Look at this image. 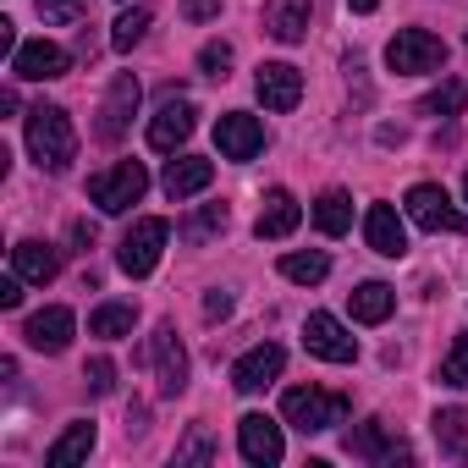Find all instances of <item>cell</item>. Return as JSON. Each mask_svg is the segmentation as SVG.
Segmentation results:
<instances>
[{"instance_id": "cell-11", "label": "cell", "mask_w": 468, "mask_h": 468, "mask_svg": "<svg viewBox=\"0 0 468 468\" xmlns=\"http://www.w3.org/2000/svg\"><path fill=\"white\" fill-rule=\"evenodd\" d=\"M149 364H154L160 397H176V391L187 386V353H182V342H176V325H154V336H149Z\"/></svg>"}, {"instance_id": "cell-1", "label": "cell", "mask_w": 468, "mask_h": 468, "mask_svg": "<svg viewBox=\"0 0 468 468\" xmlns=\"http://www.w3.org/2000/svg\"><path fill=\"white\" fill-rule=\"evenodd\" d=\"M28 154L39 171H67L72 154H78V133H72V116L61 105H34L28 111Z\"/></svg>"}, {"instance_id": "cell-35", "label": "cell", "mask_w": 468, "mask_h": 468, "mask_svg": "<svg viewBox=\"0 0 468 468\" xmlns=\"http://www.w3.org/2000/svg\"><path fill=\"white\" fill-rule=\"evenodd\" d=\"M83 380H89L94 397H105V391H116V364H111V358H89V364H83Z\"/></svg>"}, {"instance_id": "cell-32", "label": "cell", "mask_w": 468, "mask_h": 468, "mask_svg": "<svg viewBox=\"0 0 468 468\" xmlns=\"http://www.w3.org/2000/svg\"><path fill=\"white\" fill-rule=\"evenodd\" d=\"M430 424H435V441H441L446 452H463V424H468V419H463V408H441Z\"/></svg>"}, {"instance_id": "cell-30", "label": "cell", "mask_w": 468, "mask_h": 468, "mask_svg": "<svg viewBox=\"0 0 468 468\" xmlns=\"http://www.w3.org/2000/svg\"><path fill=\"white\" fill-rule=\"evenodd\" d=\"M282 276L298 282V287H314V282L331 276V260L325 254H282Z\"/></svg>"}, {"instance_id": "cell-7", "label": "cell", "mask_w": 468, "mask_h": 468, "mask_svg": "<svg viewBox=\"0 0 468 468\" xmlns=\"http://www.w3.org/2000/svg\"><path fill=\"white\" fill-rule=\"evenodd\" d=\"M67 72H72V56L56 39H23L12 50V78H23V83H56Z\"/></svg>"}, {"instance_id": "cell-28", "label": "cell", "mask_w": 468, "mask_h": 468, "mask_svg": "<svg viewBox=\"0 0 468 468\" xmlns=\"http://www.w3.org/2000/svg\"><path fill=\"white\" fill-rule=\"evenodd\" d=\"M149 23H154V12L149 6H133V12H122L116 23H111V50H133V45H144V34H149Z\"/></svg>"}, {"instance_id": "cell-9", "label": "cell", "mask_w": 468, "mask_h": 468, "mask_svg": "<svg viewBox=\"0 0 468 468\" xmlns=\"http://www.w3.org/2000/svg\"><path fill=\"white\" fill-rule=\"evenodd\" d=\"M238 452L254 463V468H276L287 457V441H282V424L265 419V413H243L238 419Z\"/></svg>"}, {"instance_id": "cell-29", "label": "cell", "mask_w": 468, "mask_h": 468, "mask_svg": "<svg viewBox=\"0 0 468 468\" xmlns=\"http://www.w3.org/2000/svg\"><path fill=\"white\" fill-rule=\"evenodd\" d=\"M468 105V83H457V78H446L441 89H430L424 100H419V116H457Z\"/></svg>"}, {"instance_id": "cell-12", "label": "cell", "mask_w": 468, "mask_h": 468, "mask_svg": "<svg viewBox=\"0 0 468 468\" xmlns=\"http://www.w3.org/2000/svg\"><path fill=\"white\" fill-rule=\"evenodd\" d=\"M282 369H287V353H282L276 342H260V347H249L238 364H231V386H238L243 397H254V391H265L271 380H282Z\"/></svg>"}, {"instance_id": "cell-10", "label": "cell", "mask_w": 468, "mask_h": 468, "mask_svg": "<svg viewBox=\"0 0 468 468\" xmlns=\"http://www.w3.org/2000/svg\"><path fill=\"white\" fill-rule=\"evenodd\" d=\"M303 347L325 364H353L358 358V336H347V325L336 314H309L303 320Z\"/></svg>"}, {"instance_id": "cell-21", "label": "cell", "mask_w": 468, "mask_h": 468, "mask_svg": "<svg viewBox=\"0 0 468 468\" xmlns=\"http://www.w3.org/2000/svg\"><path fill=\"white\" fill-rule=\"evenodd\" d=\"M12 271H17L23 282L45 287V282L61 276V249H50V243H39V238H23V243L12 249Z\"/></svg>"}, {"instance_id": "cell-19", "label": "cell", "mask_w": 468, "mask_h": 468, "mask_svg": "<svg viewBox=\"0 0 468 468\" xmlns=\"http://www.w3.org/2000/svg\"><path fill=\"white\" fill-rule=\"evenodd\" d=\"M298 220H303V204L287 193V187H271L265 193V204H260V220H254V231H260V238H292V231H298Z\"/></svg>"}, {"instance_id": "cell-24", "label": "cell", "mask_w": 468, "mask_h": 468, "mask_svg": "<svg viewBox=\"0 0 468 468\" xmlns=\"http://www.w3.org/2000/svg\"><path fill=\"white\" fill-rule=\"evenodd\" d=\"M391 309H397V292L386 282H364L353 292V320L358 325H380V320H391Z\"/></svg>"}, {"instance_id": "cell-33", "label": "cell", "mask_w": 468, "mask_h": 468, "mask_svg": "<svg viewBox=\"0 0 468 468\" xmlns=\"http://www.w3.org/2000/svg\"><path fill=\"white\" fill-rule=\"evenodd\" d=\"M198 67H204V78H226V72H231V45H226V39H209V45L198 50Z\"/></svg>"}, {"instance_id": "cell-26", "label": "cell", "mask_w": 468, "mask_h": 468, "mask_svg": "<svg viewBox=\"0 0 468 468\" xmlns=\"http://www.w3.org/2000/svg\"><path fill=\"white\" fill-rule=\"evenodd\" d=\"M133 325H138V309H133V303H100V309L89 314V336H105V342L133 336Z\"/></svg>"}, {"instance_id": "cell-2", "label": "cell", "mask_w": 468, "mask_h": 468, "mask_svg": "<svg viewBox=\"0 0 468 468\" xmlns=\"http://www.w3.org/2000/svg\"><path fill=\"white\" fill-rule=\"evenodd\" d=\"M347 397L342 391H320V386H292L287 397H282V419L292 424V430H303V435H320V430H336L342 419H347Z\"/></svg>"}, {"instance_id": "cell-23", "label": "cell", "mask_w": 468, "mask_h": 468, "mask_svg": "<svg viewBox=\"0 0 468 468\" xmlns=\"http://www.w3.org/2000/svg\"><path fill=\"white\" fill-rule=\"evenodd\" d=\"M89 452H94V424H89V419H72V424L56 435V446L45 452V463H50V468H78Z\"/></svg>"}, {"instance_id": "cell-17", "label": "cell", "mask_w": 468, "mask_h": 468, "mask_svg": "<svg viewBox=\"0 0 468 468\" xmlns=\"http://www.w3.org/2000/svg\"><path fill=\"white\" fill-rule=\"evenodd\" d=\"M364 243L380 260H402L408 254V226H402V215L391 204H369V215H364Z\"/></svg>"}, {"instance_id": "cell-40", "label": "cell", "mask_w": 468, "mask_h": 468, "mask_svg": "<svg viewBox=\"0 0 468 468\" xmlns=\"http://www.w3.org/2000/svg\"><path fill=\"white\" fill-rule=\"evenodd\" d=\"M347 6H353V12H358V17H369V12H375V6H380V0H347Z\"/></svg>"}, {"instance_id": "cell-8", "label": "cell", "mask_w": 468, "mask_h": 468, "mask_svg": "<svg viewBox=\"0 0 468 468\" xmlns=\"http://www.w3.org/2000/svg\"><path fill=\"white\" fill-rule=\"evenodd\" d=\"M138 100H144V89H138V78H133V72H122V78L105 89V105H100V127H94V133H100V144H122V138H127Z\"/></svg>"}, {"instance_id": "cell-16", "label": "cell", "mask_w": 468, "mask_h": 468, "mask_svg": "<svg viewBox=\"0 0 468 468\" xmlns=\"http://www.w3.org/2000/svg\"><path fill=\"white\" fill-rule=\"evenodd\" d=\"M265 34L282 39V45H303L309 39V23H314V0H265Z\"/></svg>"}, {"instance_id": "cell-41", "label": "cell", "mask_w": 468, "mask_h": 468, "mask_svg": "<svg viewBox=\"0 0 468 468\" xmlns=\"http://www.w3.org/2000/svg\"><path fill=\"white\" fill-rule=\"evenodd\" d=\"M463 198H468V176H463Z\"/></svg>"}, {"instance_id": "cell-31", "label": "cell", "mask_w": 468, "mask_h": 468, "mask_svg": "<svg viewBox=\"0 0 468 468\" xmlns=\"http://www.w3.org/2000/svg\"><path fill=\"white\" fill-rule=\"evenodd\" d=\"M435 380H441V386H452V391H463V386H468V331H463V336L452 342V353L441 358Z\"/></svg>"}, {"instance_id": "cell-13", "label": "cell", "mask_w": 468, "mask_h": 468, "mask_svg": "<svg viewBox=\"0 0 468 468\" xmlns=\"http://www.w3.org/2000/svg\"><path fill=\"white\" fill-rule=\"evenodd\" d=\"M215 149H220L226 160H254V154L265 149L260 116H249V111H226V116L215 122Z\"/></svg>"}, {"instance_id": "cell-20", "label": "cell", "mask_w": 468, "mask_h": 468, "mask_svg": "<svg viewBox=\"0 0 468 468\" xmlns=\"http://www.w3.org/2000/svg\"><path fill=\"white\" fill-rule=\"evenodd\" d=\"M215 182V165L209 160H198V154H176L171 165H165V176H160V187H165V198H193V193H204Z\"/></svg>"}, {"instance_id": "cell-6", "label": "cell", "mask_w": 468, "mask_h": 468, "mask_svg": "<svg viewBox=\"0 0 468 468\" xmlns=\"http://www.w3.org/2000/svg\"><path fill=\"white\" fill-rule=\"evenodd\" d=\"M402 209H408V220H413L419 231H457V226H468L441 182H413L408 198H402Z\"/></svg>"}, {"instance_id": "cell-34", "label": "cell", "mask_w": 468, "mask_h": 468, "mask_svg": "<svg viewBox=\"0 0 468 468\" xmlns=\"http://www.w3.org/2000/svg\"><path fill=\"white\" fill-rule=\"evenodd\" d=\"M34 6H39L45 23H78L89 12V0H34Z\"/></svg>"}, {"instance_id": "cell-18", "label": "cell", "mask_w": 468, "mask_h": 468, "mask_svg": "<svg viewBox=\"0 0 468 468\" xmlns=\"http://www.w3.org/2000/svg\"><path fill=\"white\" fill-rule=\"evenodd\" d=\"M193 100H165L160 105V116L149 122V149H160V154H176L182 144H187V133H193Z\"/></svg>"}, {"instance_id": "cell-37", "label": "cell", "mask_w": 468, "mask_h": 468, "mask_svg": "<svg viewBox=\"0 0 468 468\" xmlns=\"http://www.w3.org/2000/svg\"><path fill=\"white\" fill-rule=\"evenodd\" d=\"M182 17L187 23H209V17H220V0H182Z\"/></svg>"}, {"instance_id": "cell-22", "label": "cell", "mask_w": 468, "mask_h": 468, "mask_svg": "<svg viewBox=\"0 0 468 468\" xmlns=\"http://www.w3.org/2000/svg\"><path fill=\"white\" fill-rule=\"evenodd\" d=\"M347 452H353V457H364V463H397V457H413L402 441H386V424H380V419L358 424V430L347 435Z\"/></svg>"}, {"instance_id": "cell-25", "label": "cell", "mask_w": 468, "mask_h": 468, "mask_svg": "<svg viewBox=\"0 0 468 468\" xmlns=\"http://www.w3.org/2000/svg\"><path fill=\"white\" fill-rule=\"evenodd\" d=\"M314 226L325 231V238H342V231L353 226V198H347L342 187H325V193L314 198Z\"/></svg>"}, {"instance_id": "cell-5", "label": "cell", "mask_w": 468, "mask_h": 468, "mask_svg": "<svg viewBox=\"0 0 468 468\" xmlns=\"http://www.w3.org/2000/svg\"><path fill=\"white\" fill-rule=\"evenodd\" d=\"M165 243H171V220H160V215H144V220H133V231L122 238V249H116V265H122L127 276H149V271L160 265Z\"/></svg>"}, {"instance_id": "cell-38", "label": "cell", "mask_w": 468, "mask_h": 468, "mask_svg": "<svg viewBox=\"0 0 468 468\" xmlns=\"http://www.w3.org/2000/svg\"><path fill=\"white\" fill-rule=\"evenodd\" d=\"M17 303H23V276L12 271L6 282H0V309H17Z\"/></svg>"}, {"instance_id": "cell-39", "label": "cell", "mask_w": 468, "mask_h": 468, "mask_svg": "<svg viewBox=\"0 0 468 468\" xmlns=\"http://www.w3.org/2000/svg\"><path fill=\"white\" fill-rule=\"evenodd\" d=\"M204 314H209V320H226V314H231V298H226V292H209V298H204Z\"/></svg>"}, {"instance_id": "cell-14", "label": "cell", "mask_w": 468, "mask_h": 468, "mask_svg": "<svg viewBox=\"0 0 468 468\" xmlns=\"http://www.w3.org/2000/svg\"><path fill=\"white\" fill-rule=\"evenodd\" d=\"M72 331H78V320H72V309H61V303L23 320V342H28L34 353H50V358L72 347Z\"/></svg>"}, {"instance_id": "cell-3", "label": "cell", "mask_w": 468, "mask_h": 468, "mask_svg": "<svg viewBox=\"0 0 468 468\" xmlns=\"http://www.w3.org/2000/svg\"><path fill=\"white\" fill-rule=\"evenodd\" d=\"M386 67L397 78H424L446 67V39H435L430 28H397V39L386 45Z\"/></svg>"}, {"instance_id": "cell-15", "label": "cell", "mask_w": 468, "mask_h": 468, "mask_svg": "<svg viewBox=\"0 0 468 468\" xmlns=\"http://www.w3.org/2000/svg\"><path fill=\"white\" fill-rule=\"evenodd\" d=\"M254 89H260V105H265V111H292V105L303 100V72L287 67V61H265V67L254 72Z\"/></svg>"}, {"instance_id": "cell-36", "label": "cell", "mask_w": 468, "mask_h": 468, "mask_svg": "<svg viewBox=\"0 0 468 468\" xmlns=\"http://www.w3.org/2000/svg\"><path fill=\"white\" fill-rule=\"evenodd\" d=\"M204 457H215V446H209V435H204V430H193V441H187V446H176V463H204Z\"/></svg>"}, {"instance_id": "cell-4", "label": "cell", "mask_w": 468, "mask_h": 468, "mask_svg": "<svg viewBox=\"0 0 468 468\" xmlns=\"http://www.w3.org/2000/svg\"><path fill=\"white\" fill-rule=\"evenodd\" d=\"M144 193H149V171H144V160H116L111 171L89 176V198H94L105 215H127Z\"/></svg>"}, {"instance_id": "cell-27", "label": "cell", "mask_w": 468, "mask_h": 468, "mask_svg": "<svg viewBox=\"0 0 468 468\" xmlns=\"http://www.w3.org/2000/svg\"><path fill=\"white\" fill-rule=\"evenodd\" d=\"M220 231H226V204H204V209H193L182 226H176V238L182 243H209V238H220Z\"/></svg>"}]
</instances>
